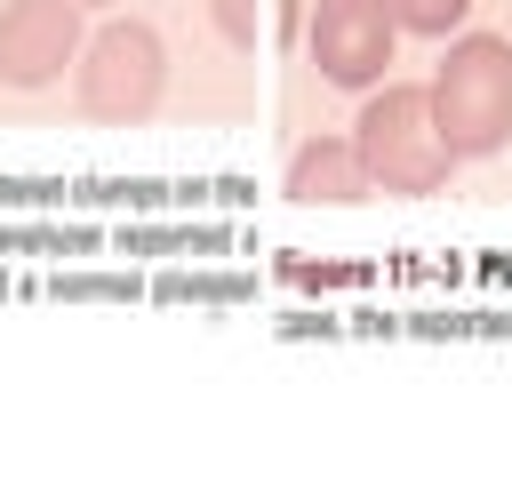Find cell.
Segmentation results:
<instances>
[{"mask_svg": "<svg viewBox=\"0 0 512 480\" xmlns=\"http://www.w3.org/2000/svg\"><path fill=\"white\" fill-rule=\"evenodd\" d=\"M392 40H400V16H392L384 0H320L312 24H304V48H312L320 80H336V88L384 80Z\"/></svg>", "mask_w": 512, "mask_h": 480, "instance_id": "obj_4", "label": "cell"}, {"mask_svg": "<svg viewBox=\"0 0 512 480\" xmlns=\"http://www.w3.org/2000/svg\"><path fill=\"white\" fill-rule=\"evenodd\" d=\"M72 8H112V0H72Z\"/></svg>", "mask_w": 512, "mask_h": 480, "instance_id": "obj_9", "label": "cell"}, {"mask_svg": "<svg viewBox=\"0 0 512 480\" xmlns=\"http://www.w3.org/2000/svg\"><path fill=\"white\" fill-rule=\"evenodd\" d=\"M384 8H392L408 32H448V24H464L472 0H384Z\"/></svg>", "mask_w": 512, "mask_h": 480, "instance_id": "obj_7", "label": "cell"}, {"mask_svg": "<svg viewBox=\"0 0 512 480\" xmlns=\"http://www.w3.org/2000/svg\"><path fill=\"white\" fill-rule=\"evenodd\" d=\"M376 184H368V160L352 136H304L296 160H288V200H328V208H360Z\"/></svg>", "mask_w": 512, "mask_h": 480, "instance_id": "obj_6", "label": "cell"}, {"mask_svg": "<svg viewBox=\"0 0 512 480\" xmlns=\"http://www.w3.org/2000/svg\"><path fill=\"white\" fill-rule=\"evenodd\" d=\"M72 96H80V112L104 120V128L152 120L160 96H168V48H160V32L136 24V16H112L96 40H80V80H72Z\"/></svg>", "mask_w": 512, "mask_h": 480, "instance_id": "obj_3", "label": "cell"}, {"mask_svg": "<svg viewBox=\"0 0 512 480\" xmlns=\"http://www.w3.org/2000/svg\"><path fill=\"white\" fill-rule=\"evenodd\" d=\"M432 120L456 152H496L512 144V40L496 32H464L448 48V64L432 72Z\"/></svg>", "mask_w": 512, "mask_h": 480, "instance_id": "obj_2", "label": "cell"}, {"mask_svg": "<svg viewBox=\"0 0 512 480\" xmlns=\"http://www.w3.org/2000/svg\"><path fill=\"white\" fill-rule=\"evenodd\" d=\"M80 8L72 0H8L0 8V80L8 88H48L64 64H80Z\"/></svg>", "mask_w": 512, "mask_h": 480, "instance_id": "obj_5", "label": "cell"}, {"mask_svg": "<svg viewBox=\"0 0 512 480\" xmlns=\"http://www.w3.org/2000/svg\"><path fill=\"white\" fill-rule=\"evenodd\" d=\"M208 8H216V32L232 48H256V0H208Z\"/></svg>", "mask_w": 512, "mask_h": 480, "instance_id": "obj_8", "label": "cell"}, {"mask_svg": "<svg viewBox=\"0 0 512 480\" xmlns=\"http://www.w3.org/2000/svg\"><path fill=\"white\" fill-rule=\"evenodd\" d=\"M352 144H360V160H368V184H376V192H400V200H432V192L448 184V168H456V144L440 136L424 88H384V96H368Z\"/></svg>", "mask_w": 512, "mask_h": 480, "instance_id": "obj_1", "label": "cell"}]
</instances>
